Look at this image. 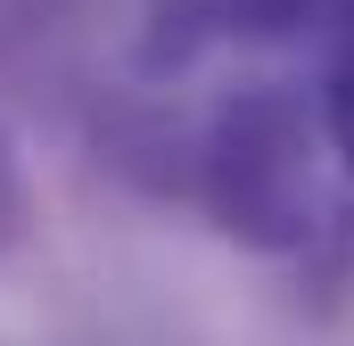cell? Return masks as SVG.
<instances>
[{"instance_id": "obj_1", "label": "cell", "mask_w": 354, "mask_h": 346, "mask_svg": "<svg viewBox=\"0 0 354 346\" xmlns=\"http://www.w3.org/2000/svg\"><path fill=\"white\" fill-rule=\"evenodd\" d=\"M322 107L297 83L231 91L189 140V198L248 256H305L322 239Z\"/></svg>"}, {"instance_id": "obj_3", "label": "cell", "mask_w": 354, "mask_h": 346, "mask_svg": "<svg viewBox=\"0 0 354 346\" xmlns=\"http://www.w3.org/2000/svg\"><path fill=\"white\" fill-rule=\"evenodd\" d=\"M214 0H149L140 17V75H181L198 50H214Z\"/></svg>"}, {"instance_id": "obj_2", "label": "cell", "mask_w": 354, "mask_h": 346, "mask_svg": "<svg viewBox=\"0 0 354 346\" xmlns=\"http://www.w3.org/2000/svg\"><path fill=\"white\" fill-rule=\"evenodd\" d=\"M322 25H338V0H214V33L223 42H248V50L305 42Z\"/></svg>"}, {"instance_id": "obj_4", "label": "cell", "mask_w": 354, "mask_h": 346, "mask_svg": "<svg viewBox=\"0 0 354 346\" xmlns=\"http://www.w3.org/2000/svg\"><path fill=\"white\" fill-rule=\"evenodd\" d=\"M33 223H41V198H33V165H25V140L17 124L0 116V272L33 248Z\"/></svg>"}, {"instance_id": "obj_5", "label": "cell", "mask_w": 354, "mask_h": 346, "mask_svg": "<svg viewBox=\"0 0 354 346\" xmlns=\"http://www.w3.org/2000/svg\"><path fill=\"white\" fill-rule=\"evenodd\" d=\"M322 140H330V157L354 173V42L338 50V66H330V83H322Z\"/></svg>"}]
</instances>
